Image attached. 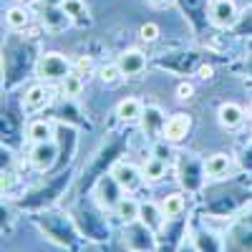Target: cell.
Masks as SVG:
<instances>
[{"mask_svg": "<svg viewBox=\"0 0 252 252\" xmlns=\"http://www.w3.org/2000/svg\"><path fill=\"white\" fill-rule=\"evenodd\" d=\"M38 76L43 81H63L71 76V63L63 53H43L38 61Z\"/></svg>", "mask_w": 252, "mask_h": 252, "instance_id": "1", "label": "cell"}, {"mask_svg": "<svg viewBox=\"0 0 252 252\" xmlns=\"http://www.w3.org/2000/svg\"><path fill=\"white\" fill-rule=\"evenodd\" d=\"M111 177L116 179V184L121 187V192H136L144 182V172L136 169L129 161H116L111 166Z\"/></svg>", "mask_w": 252, "mask_h": 252, "instance_id": "2", "label": "cell"}, {"mask_svg": "<svg viewBox=\"0 0 252 252\" xmlns=\"http://www.w3.org/2000/svg\"><path fill=\"white\" fill-rule=\"evenodd\" d=\"M209 18L217 28H232L237 23V3L235 0H212L209 3Z\"/></svg>", "mask_w": 252, "mask_h": 252, "instance_id": "3", "label": "cell"}, {"mask_svg": "<svg viewBox=\"0 0 252 252\" xmlns=\"http://www.w3.org/2000/svg\"><path fill=\"white\" fill-rule=\"evenodd\" d=\"M56 157H58V146H56L53 139L33 144V149H31V166L35 172H48L51 166L56 164Z\"/></svg>", "mask_w": 252, "mask_h": 252, "instance_id": "4", "label": "cell"}, {"mask_svg": "<svg viewBox=\"0 0 252 252\" xmlns=\"http://www.w3.org/2000/svg\"><path fill=\"white\" fill-rule=\"evenodd\" d=\"M189 129H192V119H189V114H174V116H169V119L164 121L161 136H164V141L177 144V141L187 139Z\"/></svg>", "mask_w": 252, "mask_h": 252, "instance_id": "5", "label": "cell"}, {"mask_svg": "<svg viewBox=\"0 0 252 252\" xmlns=\"http://www.w3.org/2000/svg\"><path fill=\"white\" fill-rule=\"evenodd\" d=\"M48 103H51V89L43 86V83H33V86L26 91V96H23V109L28 114L43 111Z\"/></svg>", "mask_w": 252, "mask_h": 252, "instance_id": "6", "label": "cell"}, {"mask_svg": "<svg viewBox=\"0 0 252 252\" xmlns=\"http://www.w3.org/2000/svg\"><path fill=\"white\" fill-rule=\"evenodd\" d=\"M119 68L124 76H139L146 68V56L136 48H129L119 56Z\"/></svg>", "mask_w": 252, "mask_h": 252, "instance_id": "7", "label": "cell"}, {"mask_svg": "<svg viewBox=\"0 0 252 252\" xmlns=\"http://www.w3.org/2000/svg\"><path fill=\"white\" fill-rule=\"evenodd\" d=\"M229 169H232V159H229V154H212L207 161H204V174L209 179H224L229 174Z\"/></svg>", "mask_w": 252, "mask_h": 252, "instance_id": "8", "label": "cell"}, {"mask_svg": "<svg viewBox=\"0 0 252 252\" xmlns=\"http://www.w3.org/2000/svg\"><path fill=\"white\" fill-rule=\"evenodd\" d=\"M71 23H73V18H71L66 10H63V5H58V8H46V15H43L46 31L58 33V31H66Z\"/></svg>", "mask_w": 252, "mask_h": 252, "instance_id": "9", "label": "cell"}, {"mask_svg": "<svg viewBox=\"0 0 252 252\" xmlns=\"http://www.w3.org/2000/svg\"><path fill=\"white\" fill-rule=\"evenodd\" d=\"M114 212H116V217L121 222L131 224V222H139V217H141V204L134 197H121L116 202V207H114Z\"/></svg>", "mask_w": 252, "mask_h": 252, "instance_id": "10", "label": "cell"}, {"mask_svg": "<svg viewBox=\"0 0 252 252\" xmlns=\"http://www.w3.org/2000/svg\"><path fill=\"white\" fill-rule=\"evenodd\" d=\"M116 116L126 124H134L144 116V106H141V101L139 98H124L119 106H116Z\"/></svg>", "mask_w": 252, "mask_h": 252, "instance_id": "11", "label": "cell"}, {"mask_svg": "<svg viewBox=\"0 0 252 252\" xmlns=\"http://www.w3.org/2000/svg\"><path fill=\"white\" fill-rule=\"evenodd\" d=\"M220 124L224 126V129H237V126L242 124V119H245V111L237 106V103H232V101H229V103H222V106H220Z\"/></svg>", "mask_w": 252, "mask_h": 252, "instance_id": "12", "label": "cell"}, {"mask_svg": "<svg viewBox=\"0 0 252 252\" xmlns=\"http://www.w3.org/2000/svg\"><path fill=\"white\" fill-rule=\"evenodd\" d=\"M139 220L149 227V229H154V232H157L166 217H164V212H161V207H157L154 202H146V204H141V217H139Z\"/></svg>", "mask_w": 252, "mask_h": 252, "instance_id": "13", "label": "cell"}, {"mask_svg": "<svg viewBox=\"0 0 252 252\" xmlns=\"http://www.w3.org/2000/svg\"><path fill=\"white\" fill-rule=\"evenodd\" d=\"M141 172H144V179H146V182H159V179H164V174H166V161H164L161 157H149V159L144 161Z\"/></svg>", "mask_w": 252, "mask_h": 252, "instance_id": "14", "label": "cell"}, {"mask_svg": "<svg viewBox=\"0 0 252 252\" xmlns=\"http://www.w3.org/2000/svg\"><path fill=\"white\" fill-rule=\"evenodd\" d=\"M5 23H8L10 31H23V28H28V23H31V13H28L26 8L15 5V8H10V10L5 13Z\"/></svg>", "mask_w": 252, "mask_h": 252, "instance_id": "15", "label": "cell"}, {"mask_svg": "<svg viewBox=\"0 0 252 252\" xmlns=\"http://www.w3.org/2000/svg\"><path fill=\"white\" fill-rule=\"evenodd\" d=\"M28 139L33 144H40V141H51L53 139V126L48 121H31L28 126Z\"/></svg>", "mask_w": 252, "mask_h": 252, "instance_id": "16", "label": "cell"}, {"mask_svg": "<svg viewBox=\"0 0 252 252\" xmlns=\"http://www.w3.org/2000/svg\"><path fill=\"white\" fill-rule=\"evenodd\" d=\"M184 197L182 194H169V197H164V202H161V212H164V217L166 220H177L182 212H184Z\"/></svg>", "mask_w": 252, "mask_h": 252, "instance_id": "17", "label": "cell"}, {"mask_svg": "<svg viewBox=\"0 0 252 252\" xmlns=\"http://www.w3.org/2000/svg\"><path fill=\"white\" fill-rule=\"evenodd\" d=\"M63 10H66L73 20H89V8L81 0H63Z\"/></svg>", "mask_w": 252, "mask_h": 252, "instance_id": "18", "label": "cell"}, {"mask_svg": "<svg viewBox=\"0 0 252 252\" xmlns=\"http://www.w3.org/2000/svg\"><path fill=\"white\" fill-rule=\"evenodd\" d=\"M81 89H83V86H81V76H78V73H76V76L71 73V76H66V78L61 81L63 96H71V98H73V96H81Z\"/></svg>", "mask_w": 252, "mask_h": 252, "instance_id": "19", "label": "cell"}, {"mask_svg": "<svg viewBox=\"0 0 252 252\" xmlns=\"http://www.w3.org/2000/svg\"><path fill=\"white\" fill-rule=\"evenodd\" d=\"M121 76H124V73H121V68H119V63H116V66H103V68L98 71V78L106 83V86H114V83H119Z\"/></svg>", "mask_w": 252, "mask_h": 252, "instance_id": "20", "label": "cell"}, {"mask_svg": "<svg viewBox=\"0 0 252 252\" xmlns=\"http://www.w3.org/2000/svg\"><path fill=\"white\" fill-rule=\"evenodd\" d=\"M94 58L91 56H81L78 61H76V71H78V76H91L94 73Z\"/></svg>", "mask_w": 252, "mask_h": 252, "instance_id": "21", "label": "cell"}, {"mask_svg": "<svg viewBox=\"0 0 252 252\" xmlns=\"http://www.w3.org/2000/svg\"><path fill=\"white\" fill-rule=\"evenodd\" d=\"M139 35H141V40L152 43V40H157V38H159V26H157V23H144V26H141V31H139Z\"/></svg>", "mask_w": 252, "mask_h": 252, "instance_id": "22", "label": "cell"}, {"mask_svg": "<svg viewBox=\"0 0 252 252\" xmlns=\"http://www.w3.org/2000/svg\"><path fill=\"white\" fill-rule=\"evenodd\" d=\"M192 94H194L192 83H179V86H177V96H179V98H189Z\"/></svg>", "mask_w": 252, "mask_h": 252, "instance_id": "23", "label": "cell"}, {"mask_svg": "<svg viewBox=\"0 0 252 252\" xmlns=\"http://www.w3.org/2000/svg\"><path fill=\"white\" fill-rule=\"evenodd\" d=\"M10 187H13V174H3V182H0V189H3V194L10 192Z\"/></svg>", "mask_w": 252, "mask_h": 252, "instance_id": "24", "label": "cell"}, {"mask_svg": "<svg viewBox=\"0 0 252 252\" xmlns=\"http://www.w3.org/2000/svg\"><path fill=\"white\" fill-rule=\"evenodd\" d=\"M212 76H215V68L212 66H199V78L207 81V78H212Z\"/></svg>", "mask_w": 252, "mask_h": 252, "instance_id": "25", "label": "cell"}, {"mask_svg": "<svg viewBox=\"0 0 252 252\" xmlns=\"http://www.w3.org/2000/svg\"><path fill=\"white\" fill-rule=\"evenodd\" d=\"M149 3H152L154 8H169V5L174 3V0H149Z\"/></svg>", "mask_w": 252, "mask_h": 252, "instance_id": "26", "label": "cell"}, {"mask_svg": "<svg viewBox=\"0 0 252 252\" xmlns=\"http://www.w3.org/2000/svg\"><path fill=\"white\" fill-rule=\"evenodd\" d=\"M46 8H58V5H63V0H40Z\"/></svg>", "mask_w": 252, "mask_h": 252, "instance_id": "27", "label": "cell"}, {"mask_svg": "<svg viewBox=\"0 0 252 252\" xmlns=\"http://www.w3.org/2000/svg\"><path fill=\"white\" fill-rule=\"evenodd\" d=\"M245 71H247V76H252V53H250L247 61H245Z\"/></svg>", "mask_w": 252, "mask_h": 252, "instance_id": "28", "label": "cell"}]
</instances>
